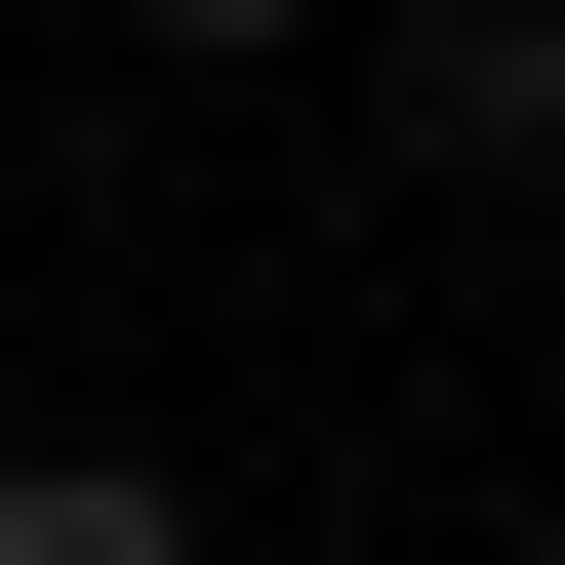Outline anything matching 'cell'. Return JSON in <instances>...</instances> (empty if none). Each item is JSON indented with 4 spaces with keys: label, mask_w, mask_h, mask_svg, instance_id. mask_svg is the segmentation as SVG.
<instances>
[{
    "label": "cell",
    "mask_w": 565,
    "mask_h": 565,
    "mask_svg": "<svg viewBox=\"0 0 565 565\" xmlns=\"http://www.w3.org/2000/svg\"><path fill=\"white\" fill-rule=\"evenodd\" d=\"M364 82H404V162H445V202H565V0H404Z\"/></svg>",
    "instance_id": "6da1fadb"
},
{
    "label": "cell",
    "mask_w": 565,
    "mask_h": 565,
    "mask_svg": "<svg viewBox=\"0 0 565 565\" xmlns=\"http://www.w3.org/2000/svg\"><path fill=\"white\" fill-rule=\"evenodd\" d=\"M0 565H202V484L162 445H0Z\"/></svg>",
    "instance_id": "7a4b0ae2"
},
{
    "label": "cell",
    "mask_w": 565,
    "mask_h": 565,
    "mask_svg": "<svg viewBox=\"0 0 565 565\" xmlns=\"http://www.w3.org/2000/svg\"><path fill=\"white\" fill-rule=\"evenodd\" d=\"M121 41H202V82H282V41H364V0H121Z\"/></svg>",
    "instance_id": "3957f363"
}]
</instances>
